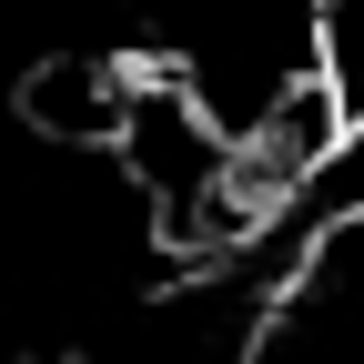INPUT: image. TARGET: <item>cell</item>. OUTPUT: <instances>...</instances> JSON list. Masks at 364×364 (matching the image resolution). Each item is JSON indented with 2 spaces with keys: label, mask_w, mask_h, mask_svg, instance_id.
<instances>
[{
  "label": "cell",
  "mask_w": 364,
  "mask_h": 364,
  "mask_svg": "<svg viewBox=\"0 0 364 364\" xmlns=\"http://www.w3.org/2000/svg\"><path fill=\"white\" fill-rule=\"evenodd\" d=\"M243 364H364V223L284 263V294H273Z\"/></svg>",
  "instance_id": "1"
}]
</instances>
